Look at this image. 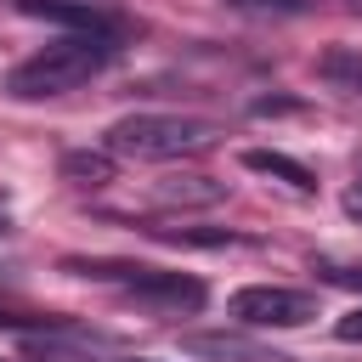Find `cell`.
<instances>
[{"label":"cell","instance_id":"cell-9","mask_svg":"<svg viewBox=\"0 0 362 362\" xmlns=\"http://www.w3.org/2000/svg\"><path fill=\"white\" fill-rule=\"evenodd\" d=\"M62 175L74 181V187H107L113 181V153L102 147V153H68L62 158Z\"/></svg>","mask_w":362,"mask_h":362},{"label":"cell","instance_id":"cell-5","mask_svg":"<svg viewBox=\"0 0 362 362\" xmlns=\"http://www.w3.org/2000/svg\"><path fill=\"white\" fill-rule=\"evenodd\" d=\"M181 351L187 356H209V362H283L272 345H260V339H249V334H187L181 339Z\"/></svg>","mask_w":362,"mask_h":362},{"label":"cell","instance_id":"cell-3","mask_svg":"<svg viewBox=\"0 0 362 362\" xmlns=\"http://www.w3.org/2000/svg\"><path fill=\"white\" fill-rule=\"evenodd\" d=\"M68 272L96 277V283H124L136 300L164 305V311H198L204 305V283L181 277V272H153V266H130V260H68Z\"/></svg>","mask_w":362,"mask_h":362},{"label":"cell","instance_id":"cell-10","mask_svg":"<svg viewBox=\"0 0 362 362\" xmlns=\"http://www.w3.org/2000/svg\"><path fill=\"white\" fill-rule=\"evenodd\" d=\"M317 272H322L334 288H362V260H322Z\"/></svg>","mask_w":362,"mask_h":362},{"label":"cell","instance_id":"cell-7","mask_svg":"<svg viewBox=\"0 0 362 362\" xmlns=\"http://www.w3.org/2000/svg\"><path fill=\"white\" fill-rule=\"evenodd\" d=\"M243 170H255V175H272V181H283V187H294V192H317V175H311L300 158H288V153L249 147V153H243Z\"/></svg>","mask_w":362,"mask_h":362},{"label":"cell","instance_id":"cell-1","mask_svg":"<svg viewBox=\"0 0 362 362\" xmlns=\"http://www.w3.org/2000/svg\"><path fill=\"white\" fill-rule=\"evenodd\" d=\"M113 51H119V40H113V34H62L57 45L34 51L28 62H17V68L6 74V90H11L17 102L68 96V90L90 85V79L113 62Z\"/></svg>","mask_w":362,"mask_h":362},{"label":"cell","instance_id":"cell-11","mask_svg":"<svg viewBox=\"0 0 362 362\" xmlns=\"http://www.w3.org/2000/svg\"><path fill=\"white\" fill-rule=\"evenodd\" d=\"M334 334H339V339H351V345H362V305H356V311H345Z\"/></svg>","mask_w":362,"mask_h":362},{"label":"cell","instance_id":"cell-8","mask_svg":"<svg viewBox=\"0 0 362 362\" xmlns=\"http://www.w3.org/2000/svg\"><path fill=\"white\" fill-rule=\"evenodd\" d=\"M153 198L158 204H221L226 181H215V175H164L153 187Z\"/></svg>","mask_w":362,"mask_h":362},{"label":"cell","instance_id":"cell-13","mask_svg":"<svg viewBox=\"0 0 362 362\" xmlns=\"http://www.w3.org/2000/svg\"><path fill=\"white\" fill-rule=\"evenodd\" d=\"M243 6H300V0H243Z\"/></svg>","mask_w":362,"mask_h":362},{"label":"cell","instance_id":"cell-4","mask_svg":"<svg viewBox=\"0 0 362 362\" xmlns=\"http://www.w3.org/2000/svg\"><path fill=\"white\" fill-rule=\"evenodd\" d=\"M232 317L249 328H300L317 317V300L305 288H277V283H255L232 294Z\"/></svg>","mask_w":362,"mask_h":362},{"label":"cell","instance_id":"cell-12","mask_svg":"<svg viewBox=\"0 0 362 362\" xmlns=\"http://www.w3.org/2000/svg\"><path fill=\"white\" fill-rule=\"evenodd\" d=\"M345 215H356V221H362V170H356V181L345 187Z\"/></svg>","mask_w":362,"mask_h":362},{"label":"cell","instance_id":"cell-6","mask_svg":"<svg viewBox=\"0 0 362 362\" xmlns=\"http://www.w3.org/2000/svg\"><path fill=\"white\" fill-rule=\"evenodd\" d=\"M317 79L339 96H356L362 102V45H328L317 57Z\"/></svg>","mask_w":362,"mask_h":362},{"label":"cell","instance_id":"cell-15","mask_svg":"<svg viewBox=\"0 0 362 362\" xmlns=\"http://www.w3.org/2000/svg\"><path fill=\"white\" fill-rule=\"evenodd\" d=\"M345 6H351V11H362V0H345Z\"/></svg>","mask_w":362,"mask_h":362},{"label":"cell","instance_id":"cell-14","mask_svg":"<svg viewBox=\"0 0 362 362\" xmlns=\"http://www.w3.org/2000/svg\"><path fill=\"white\" fill-rule=\"evenodd\" d=\"M6 226H11V215H6V198H0V232H6Z\"/></svg>","mask_w":362,"mask_h":362},{"label":"cell","instance_id":"cell-2","mask_svg":"<svg viewBox=\"0 0 362 362\" xmlns=\"http://www.w3.org/2000/svg\"><path fill=\"white\" fill-rule=\"evenodd\" d=\"M215 141L221 130L192 113H130L107 130V153L119 158H192V153H209Z\"/></svg>","mask_w":362,"mask_h":362}]
</instances>
